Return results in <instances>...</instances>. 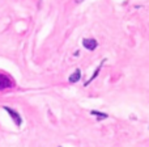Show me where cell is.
Segmentation results:
<instances>
[{"instance_id": "obj_1", "label": "cell", "mask_w": 149, "mask_h": 147, "mask_svg": "<svg viewBox=\"0 0 149 147\" xmlns=\"http://www.w3.org/2000/svg\"><path fill=\"white\" fill-rule=\"evenodd\" d=\"M3 109L8 112V114H9L10 118L13 120V122L16 124V126H21V124H22V118H21V116H20L18 112H16L15 109L9 108V106H3Z\"/></svg>"}, {"instance_id": "obj_2", "label": "cell", "mask_w": 149, "mask_h": 147, "mask_svg": "<svg viewBox=\"0 0 149 147\" xmlns=\"http://www.w3.org/2000/svg\"><path fill=\"white\" fill-rule=\"evenodd\" d=\"M82 46L86 50H89V51H93V50L97 49L98 42H97V39H94V38H84L82 39Z\"/></svg>"}, {"instance_id": "obj_3", "label": "cell", "mask_w": 149, "mask_h": 147, "mask_svg": "<svg viewBox=\"0 0 149 147\" xmlns=\"http://www.w3.org/2000/svg\"><path fill=\"white\" fill-rule=\"evenodd\" d=\"M10 87H13L12 79L9 76H7V75L0 74V91L5 89V88H10Z\"/></svg>"}, {"instance_id": "obj_4", "label": "cell", "mask_w": 149, "mask_h": 147, "mask_svg": "<svg viewBox=\"0 0 149 147\" xmlns=\"http://www.w3.org/2000/svg\"><path fill=\"white\" fill-rule=\"evenodd\" d=\"M105 62H106V59H103V60H102V62H101V63H100V66H98V67H97V68H95L94 74H93V75H92V76H90V77H89V79H88V80H86V82H85V84H84V85H85V87H88V85H89V84H90V83H92V82H93V80H94V79H95V77H97V76H98V75H100V71H101V68H102V66H103V63H105Z\"/></svg>"}, {"instance_id": "obj_5", "label": "cell", "mask_w": 149, "mask_h": 147, "mask_svg": "<svg viewBox=\"0 0 149 147\" xmlns=\"http://www.w3.org/2000/svg\"><path fill=\"white\" fill-rule=\"evenodd\" d=\"M80 77H81V70H80V68H76V70H74V72L71 74L68 82H70L71 84H74V83H77L80 80Z\"/></svg>"}, {"instance_id": "obj_6", "label": "cell", "mask_w": 149, "mask_h": 147, "mask_svg": "<svg viewBox=\"0 0 149 147\" xmlns=\"http://www.w3.org/2000/svg\"><path fill=\"white\" fill-rule=\"evenodd\" d=\"M90 114H92V116H95V117H97V120H106V118H109V114L102 113V112H98V110H92V112H90Z\"/></svg>"}, {"instance_id": "obj_7", "label": "cell", "mask_w": 149, "mask_h": 147, "mask_svg": "<svg viewBox=\"0 0 149 147\" xmlns=\"http://www.w3.org/2000/svg\"><path fill=\"white\" fill-rule=\"evenodd\" d=\"M74 1H76L77 4H79V3H82V1H85V0H74Z\"/></svg>"}, {"instance_id": "obj_8", "label": "cell", "mask_w": 149, "mask_h": 147, "mask_svg": "<svg viewBox=\"0 0 149 147\" xmlns=\"http://www.w3.org/2000/svg\"><path fill=\"white\" fill-rule=\"evenodd\" d=\"M59 147H62V146H59Z\"/></svg>"}]
</instances>
